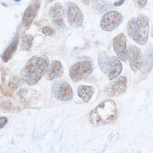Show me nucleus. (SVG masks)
Returning <instances> with one entry per match:
<instances>
[{
  "label": "nucleus",
  "mask_w": 153,
  "mask_h": 153,
  "mask_svg": "<svg viewBox=\"0 0 153 153\" xmlns=\"http://www.w3.org/2000/svg\"><path fill=\"white\" fill-rule=\"evenodd\" d=\"M49 60L45 55L33 56L20 72L21 76L30 86L37 84L48 67Z\"/></svg>",
  "instance_id": "nucleus-1"
},
{
  "label": "nucleus",
  "mask_w": 153,
  "mask_h": 153,
  "mask_svg": "<svg viewBox=\"0 0 153 153\" xmlns=\"http://www.w3.org/2000/svg\"><path fill=\"white\" fill-rule=\"evenodd\" d=\"M117 115L115 103L113 100H108L100 104L90 112L89 119L94 126H102L113 122Z\"/></svg>",
  "instance_id": "nucleus-2"
},
{
  "label": "nucleus",
  "mask_w": 153,
  "mask_h": 153,
  "mask_svg": "<svg viewBox=\"0 0 153 153\" xmlns=\"http://www.w3.org/2000/svg\"><path fill=\"white\" fill-rule=\"evenodd\" d=\"M149 25L148 17L140 15L136 20L132 18L128 22L127 30L129 36L140 45H143L147 42Z\"/></svg>",
  "instance_id": "nucleus-3"
},
{
  "label": "nucleus",
  "mask_w": 153,
  "mask_h": 153,
  "mask_svg": "<svg viewBox=\"0 0 153 153\" xmlns=\"http://www.w3.org/2000/svg\"><path fill=\"white\" fill-rule=\"evenodd\" d=\"M93 70L92 62L89 60H85L72 65L69 70V74L73 81L77 82L87 77Z\"/></svg>",
  "instance_id": "nucleus-4"
},
{
  "label": "nucleus",
  "mask_w": 153,
  "mask_h": 153,
  "mask_svg": "<svg viewBox=\"0 0 153 153\" xmlns=\"http://www.w3.org/2000/svg\"><path fill=\"white\" fill-rule=\"evenodd\" d=\"M52 91L54 97L58 100L67 101L73 97L72 89L70 85L64 80L54 81L52 85Z\"/></svg>",
  "instance_id": "nucleus-5"
},
{
  "label": "nucleus",
  "mask_w": 153,
  "mask_h": 153,
  "mask_svg": "<svg viewBox=\"0 0 153 153\" xmlns=\"http://www.w3.org/2000/svg\"><path fill=\"white\" fill-rule=\"evenodd\" d=\"M123 17L122 14L116 11L108 12L103 15L100 26L103 30L110 32L117 28L122 22Z\"/></svg>",
  "instance_id": "nucleus-6"
},
{
  "label": "nucleus",
  "mask_w": 153,
  "mask_h": 153,
  "mask_svg": "<svg viewBox=\"0 0 153 153\" xmlns=\"http://www.w3.org/2000/svg\"><path fill=\"white\" fill-rule=\"evenodd\" d=\"M68 21L70 26L75 28L81 27L84 16L79 7L74 3L69 2L66 4Z\"/></svg>",
  "instance_id": "nucleus-7"
},
{
  "label": "nucleus",
  "mask_w": 153,
  "mask_h": 153,
  "mask_svg": "<svg viewBox=\"0 0 153 153\" xmlns=\"http://www.w3.org/2000/svg\"><path fill=\"white\" fill-rule=\"evenodd\" d=\"M127 82V77L125 76L117 78L107 87L105 89L107 95L114 97L123 93L126 91Z\"/></svg>",
  "instance_id": "nucleus-8"
},
{
  "label": "nucleus",
  "mask_w": 153,
  "mask_h": 153,
  "mask_svg": "<svg viewBox=\"0 0 153 153\" xmlns=\"http://www.w3.org/2000/svg\"><path fill=\"white\" fill-rule=\"evenodd\" d=\"M113 47L119 58L123 61H126L128 58V51L126 37L123 33L119 34L114 37L113 42Z\"/></svg>",
  "instance_id": "nucleus-9"
},
{
  "label": "nucleus",
  "mask_w": 153,
  "mask_h": 153,
  "mask_svg": "<svg viewBox=\"0 0 153 153\" xmlns=\"http://www.w3.org/2000/svg\"><path fill=\"white\" fill-rule=\"evenodd\" d=\"M128 54L131 69L134 71L140 69L143 60V54L141 50L136 46L131 45L128 48Z\"/></svg>",
  "instance_id": "nucleus-10"
},
{
  "label": "nucleus",
  "mask_w": 153,
  "mask_h": 153,
  "mask_svg": "<svg viewBox=\"0 0 153 153\" xmlns=\"http://www.w3.org/2000/svg\"><path fill=\"white\" fill-rule=\"evenodd\" d=\"M50 14L53 21L59 30H63L65 25L63 21L64 9L62 5L56 3L53 6L50 10Z\"/></svg>",
  "instance_id": "nucleus-11"
},
{
  "label": "nucleus",
  "mask_w": 153,
  "mask_h": 153,
  "mask_svg": "<svg viewBox=\"0 0 153 153\" xmlns=\"http://www.w3.org/2000/svg\"><path fill=\"white\" fill-rule=\"evenodd\" d=\"M153 68V45H149L143 55L142 64L140 69L143 74L150 72Z\"/></svg>",
  "instance_id": "nucleus-12"
},
{
  "label": "nucleus",
  "mask_w": 153,
  "mask_h": 153,
  "mask_svg": "<svg viewBox=\"0 0 153 153\" xmlns=\"http://www.w3.org/2000/svg\"><path fill=\"white\" fill-rule=\"evenodd\" d=\"M123 69L122 65L118 58L112 56L109 59L107 73L108 79L112 80L118 76Z\"/></svg>",
  "instance_id": "nucleus-13"
},
{
  "label": "nucleus",
  "mask_w": 153,
  "mask_h": 153,
  "mask_svg": "<svg viewBox=\"0 0 153 153\" xmlns=\"http://www.w3.org/2000/svg\"><path fill=\"white\" fill-rule=\"evenodd\" d=\"M64 72L63 67L60 62L57 60L51 61L49 65L46 77L49 80H52L62 76Z\"/></svg>",
  "instance_id": "nucleus-14"
},
{
  "label": "nucleus",
  "mask_w": 153,
  "mask_h": 153,
  "mask_svg": "<svg viewBox=\"0 0 153 153\" xmlns=\"http://www.w3.org/2000/svg\"><path fill=\"white\" fill-rule=\"evenodd\" d=\"M39 4L36 1L30 5L26 9L23 16L22 23L27 27L33 22L39 7Z\"/></svg>",
  "instance_id": "nucleus-15"
},
{
  "label": "nucleus",
  "mask_w": 153,
  "mask_h": 153,
  "mask_svg": "<svg viewBox=\"0 0 153 153\" xmlns=\"http://www.w3.org/2000/svg\"><path fill=\"white\" fill-rule=\"evenodd\" d=\"M94 88L91 86L79 85L77 89L78 96L85 102H88L94 92Z\"/></svg>",
  "instance_id": "nucleus-16"
},
{
  "label": "nucleus",
  "mask_w": 153,
  "mask_h": 153,
  "mask_svg": "<svg viewBox=\"0 0 153 153\" xmlns=\"http://www.w3.org/2000/svg\"><path fill=\"white\" fill-rule=\"evenodd\" d=\"M19 37L16 34L13 39L10 45L7 48L2 56L3 62H7L11 58L13 54L16 50L19 41Z\"/></svg>",
  "instance_id": "nucleus-17"
},
{
  "label": "nucleus",
  "mask_w": 153,
  "mask_h": 153,
  "mask_svg": "<svg viewBox=\"0 0 153 153\" xmlns=\"http://www.w3.org/2000/svg\"><path fill=\"white\" fill-rule=\"evenodd\" d=\"M112 4L103 0H96L93 3L92 8L97 14H102L112 9Z\"/></svg>",
  "instance_id": "nucleus-18"
},
{
  "label": "nucleus",
  "mask_w": 153,
  "mask_h": 153,
  "mask_svg": "<svg viewBox=\"0 0 153 153\" xmlns=\"http://www.w3.org/2000/svg\"><path fill=\"white\" fill-rule=\"evenodd\" d=\"M109 59L104 52H101L98 56V64L101 71L107 73Z\"/></svg>",
  "instance_id": "nucleus-19"
},
{
  "label": "nucleus",
  "mask_w": 153,
  "mask_h": 153,
  "mask_svg": "<svg viewBox=\"0 0 153 153\" xmlns=\"http://www.w3.org/2000/svg\"><path fill=\"white\" fill-rule=\"evenodd\" d=\"M33 37L31 35L25 36L23 39L21 47L22 51H27L31 47L32 45Z\"/></svg>",
  "instance_id": "nucleus-20"
},
{
  "label": "nucleus",
  "mask_w": 153,
  "mask_h": 153,
  "mask_svg": "<svg viewBox=\"0 0 153 153\" xmlns=\"http://www.w3.org/2000/svg\"><path fill=\"white\" fill-rule=\"evenodd\" d=\"M42 32L45 35L48 36H51L55 33V30L47 26L43 27L42 29Z\"/></svg>",
  "instance_id": "nucleus-21"
},
{
  "label": "nucleus",
  "mask_w": 153,
  "mask_h": 153,
  "mask_svg": "<svg viewBox=\"0 0 153 153\" xmlns=\"http://www.w3.org/2000/svg\"><path fill=\"white\" fill-rule=\"evenodd\" d=\"M148 0H134L137 6L140 8L144 7L147 4Z\"/></svg>",
  "instance_id": "nucleus-22"
},
{
  "label": "nucleus",
  "mask_w": 153,
  "mask_h": 153,
  "mask_svg": "<svg viewBox=\"0 0 153 153\" xmlns=\"http://www.w3.org/2000/svg\"><path fill=\"white\" fill-rule=\"evenodd\" d=\"M8 121L7 118L5 117H1L0 119V129L3 128L7 123Z\"/></svg>",
  "instance_id": "nucleus-23"
},
{
  "label": "nucleus",
  "mask_w": 153,
  "mask_h": 153,
  "mask_svg": "<svg viewBox=\"0 0 153 153\" xmlns=\"http://www.w3.org/2000/svg\"><path fill=\"white\" fill-rule=\"evenodd\" d=\"M94 1L95 0H81V1L84 5H88L90 3Z\"/></svg>",
  "instance_id": "nucleus-24"
},
{
  "label": "nucleus",
  "mask_w": 153,
  "mask_h": 153,
  "mask_svg": "<svg viewBox=\"0 0 153 153\" xmlns=\"http://www.w3.org/2000/svg\"><path fill=\"white\" fill-rule=\"evenodd\" d=\"M125 0H120L114 2V5L115 6H119L122 5L125 2Z\"/></svg>",
  "instance_id": "nucleus-25"
},
{
  "label": "nucleus",
  "mask_w": 153,
  "mask_h": 153,
  "mask_svg": "<svg viewBox=\"0 0 153 153\" xmlns=\"http://www.w3.org/2000/svg\"><path fill=\"white\" fill-rule=\"evenodd\" d=\"M26 93V91L24 89H21L19 91V94L20 96L23 97Z\"/></svg>",
  "instance_id": "nucleus-26"
},
{
  "label": "nucleus",
  "mask_w": 153,
  "mask_h": 153,
  "mask_svg": "<svg viewBox=\"0 0 153 153\" xmlns=\"http://www.w3.org/2000/svg\"><path fill=\"white\" fill-rule=\"evenodd\" d=\"M151 36L153 38V26H152L151 30Z\"/></svg>",
  "instance_id": "nucleus-27"
},
{
  "label": "nucleus",
  "mask_w": 153,
  "mask_h": 153,
  "mask_svg": "<svg viewBox=\"0 0 153 153\" xmlns=\"http://www.w3.org/2000/svg\"><path fill=\"white\" fill-rule=\"evenodd\" d=\"M19 0H15L16 1H19Z\"/></svg>",
  "instance_id": "nucleus-28"
},
{
  "label": "nucleus",
  "mask_w": 153,
  "mask_h": 153,
  "mask_svg": "<svg viewBox=\"0 0 153 153\" xmlns=\"http://www.w3.org/2000/svg\"><path fill=\"white\" fill-rule=\"evenodd\" d=\"M53 0H50V1H53Z\"/></svg>",
  "instance_id": "nucleus-29"
}]
</instances>
